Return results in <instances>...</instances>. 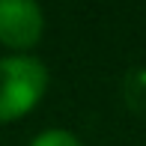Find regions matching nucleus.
<instances>
[{
    "label": "nucleus",
    "mask_w": 146,
    "mask_h": 146,
    "mask_svg": "<svg viewBox=\"0 0 146 146\" xmlns=\"http://www.w3.org/2000/svg\"><path fill=\"white\" fill-rule=\"evenodd\" d=\"M30 146H84V143L78 140V134H72L66 128H48V131L33 137Z\"/></svg>",
    "instance_id": "nucleus-3"
},
{
    "label": "nucleus",
    "mask_w": 146,
    "mask_h": 146,
    "mask_svg": "<svg viewBox=\"0 0 146 146\" xmlns=\"http://www.w3.org/2000/svg\"><path fill=\"white\" fill-rule=\"evenodd\" d=\"M45 30V15L36 0H0V45L27 54L39 45Z\"/></svg>",
    "instance_id": "nucleus-2"
},
{
    "label": "nucleus",
    "mask_w": 146,
    "mask_h": 146,
    "mask_svg": "<svg viewBox=\"0 0 146 146\" xmlns=\"http://www.w3.org/2000/svg\"><path fill=\"white\" fill-rule=\"evenodd\" d=\"M48 90V69L30 54L0 57V122L27 116Z\"/></svg>",
    "instance_id": "nucleus-1"
}]
</instances>
